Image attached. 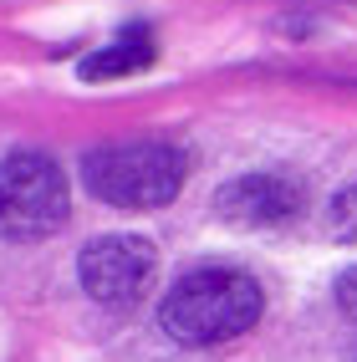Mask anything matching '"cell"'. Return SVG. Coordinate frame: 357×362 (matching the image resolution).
Instances as JSON below:
<instances>
[{
  "label": "cell",
  "instance_id": "1",
  "mask_svg": "<svg viewBox=\"0 0 357 362\" xmlns=\"http://www.w3.org/2000/svg\"><path fill=\"white\" fill-rule=\"evenodd\" d=\"M260 281L240 265H194L184 271L158 306L163 332L179 347H220L260 322Z\"/></svg>",
  "mask_w": 357,
  "mask_h": 362
},
{
  "label": "cell",
  "instance_id": "2",
  "mask_svg": "<svg viewBox=\"0 0 357 362\" xmlns=\"http://www.w3.org/2000/svg\"><path fill=\"white\" fill-rule=\"evenodd\" d=\"M189 174V153L179 143L133 138V143H103L82 158V184L92 199L112 209H158L169 204Z\"/></svg>",
  "mask_w": 357,
  "mask_h": 362
},
{
  "label": "cell",
  "instance_id": "3",
  "mask_svg": "<svg viewBox=\"0 0 357 362\" xmlns=\"http://www.w3.org/2000/svg\"><path fill=\"white\" fill-rule=\"evenodd\" d=\"M71 209L66 174L52 153L16 148L0 158V235L6 240H46L57 235Z\"/></svg>",
  "mask_w": 357,
  "mask_h": 362
},
{
  "label": "cell",
  "instance_id": "4",
  "mask_svg": "<svg viewBox=\"0 0 357 362\" xmlns=\"http://www.w3.org/2000/svg\"><path fill=\"white\" fill-rule=\"evenodd\" d=\"M77 276H82V291L107 306V311H128L143 296L153 291V276H158V250L153 240L128 235V230H112L87 240L82 255H77Z\"/></svg>",
  "mask_w": 357,
  "mask_h": 362
},
{
  "label": "cell",
  "instance_id": "5",
  "mask_svg": "<svg viewBox=\"0 0 357 362\" xmlns=\"http://www.w3.org/2000/svg\"><path fill=\"white\" fill-rule=\"evenodd\" d=\"M301 204H306V189L291 174H240L214 189V214L230 225H245V230L286 225L301 214Z\"/></svg>",
  "mask_w": 357,
  "mask_h": 362
},
{
  "label": "cell",
  "instance_id": "6",
  "mask_svg": "<svg viewBox=\"0 0 357 362\" xmlns=\"http://www.w3.org/2000/svg\"><path fill=\"white\" fill-rule=\"evenodd\" d=\"M153 57H158V46H153V31L143 26V21H133V26L117 36V41H107V46H98L87 62H82V77L87 82H117V77H128V71H143V66H153Z\"/></svg>",
  "mask_w": 357,
  "mask_h": 362
},
{
  "label": "cell",
  "instance_id": "7",
  "mask_svg": "<svg viewBox=\"0 0 357 362\" xmlns=\"http://www.w3.org/2000/svg\"><path fill=\"white\" fill-rule=\"evenodd\" d=\"M327 225L337 240H357V184H347L337 199L327 204Z\"/></svg>",
  "mask_w": 357,
  "mask_h": 362
},
{
  "label": "cell",
  "instance_id": "8",
  "mask_svg": "<svg viewBox=\"0 0 357 362\" xmlns=\"http://www.w3.org/2000/svg\"><path fill=\"white\" fill-rule=\"evenodd\" d=\"M337 306H342L347 317L357 322V265H352V271H342V276H337Z\"/></svg>",
  "mask_w": 357,
  "mask_h": 362
}]
</instances>
